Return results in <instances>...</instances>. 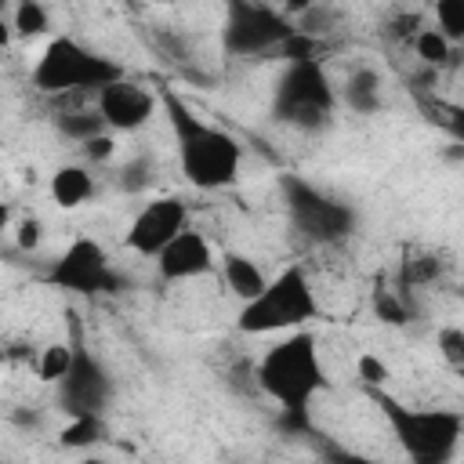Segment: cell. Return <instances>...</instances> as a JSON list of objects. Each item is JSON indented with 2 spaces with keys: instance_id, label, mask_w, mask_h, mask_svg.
<instances>
[{
  "instance_id": "obj_4",
  "label": "cell",
  "mask_w": 464,
  "mask_h": 464,
  "mask_svg": "<svg viewBox=\"0 0 464 464\" xmlns=\"http://www.w3.org/2000/svg\"><path fill=\"white\" fill-rule=\"evenodd\" d=\"M370 395L381 406L384 420L392 424L399 446L406 450V457L413 464H450L453 460L460 435H464V420L457 410H435V406L413 410L384 392H370Z\"/></svg>"
},
{
  "instance_id": "obj_6",
  "label": "cell",
  "mask_w": 464,
  "mask_h": 464,
  "mask_svg": "<svg viewBox=\"0 0 464 464\" xmlns=\"http://www.w3.org/2000/svg\"><path fill=\"white\" fill-rule=\"evenodd\" d=\"M276 112L297 127H319L334 112V87L319 62H290L276 87Z\"/></svg>"
},
{
  "instance_id": "obj_17",
  "label": "cell",
  "mask_w": 464,
  "mask_h": 464,
  "mask_svg": "<svg viewBox=\"0 0 464 464\" xmlns=\"http://www.w3.org/2000/svg\"><path fill=\"white\" fill-rule=\"evenodd\" d=\"M11 29L22 40H36V36H44L51 29V14H47V7L40 0H22L11 11Z\"/></svg>"
},
{
  "instance_id": "obj_11",
  "label": "cell",
  "mask_w": 464,
  "mask_h": 464,
  "mask_svg": "<svg viewBox=\"0 0 464 464\" xmlns=\"http://www.w3.org/2000/svg\"><path fill=\"white\" fill-rule=\"evenodd\" d=\"M286 199H290V218H294V225L304 236H312L319 243H330V239L348 236L352 210L344 203H337V199H330V196H323V192H315V188H308L301 181H290L286 185Z\"/></svg>"
},
{
  "instance_id": "obj_3",
  "label": "cell",
  "mask_w": 464,
  "mask_h": 464,
  "mask_svg": "<svg viewBox=\"0 0 464 464\" xmlns=\"http://www.w3.org/2000/svg\"><path fill=\"white\" fill-rule=\"evenodd\" d=\"M312 319H319L315 286L301 265H290L279 276H272L257 297H250L239 308L236 326L239 334L261 337V334H294Z\"/></svg>"
},
{
  "instance_id": "obj_20",
  "label": "cell",
  "mask_w": 464,
  "mask_h": 464,
  "mask_svg": "<svg viewBox=\"0 0 464 464\" xmlns=\"http://www.w3.org/2000/svg\"><path fill=\"white\" fill-rule=\"evenodd\" d=\"M413 51H417V58H420L424 65H446V62L453 58V44H450L446 36H439L431 25H420V29L413 33Z\"/></svg>"
},
{
  "instance_id": "obj_13",
  "label": "cell",
  "mask_w": 464,
  "mask_h": 464,
  "mask_svg": "<svg viewBox=\"0 0 464 464\" xmlns=\"http://www.w3.org/2000/svg\"><path fill=\"white\" fill-rule=\"evenodd\" d=\"M156 268L167 283H181V279H196V276H207L214 272V250L207 243L203 232H178L160 254H156Z\"/></svg>"
},
{
  "instance_id": "obj_27",
  "label": "cell",
  "mask_w": 464,
  "mask_h": 464,
  "mask_svg": "<svg viewBox=\"0 0 464 464\" xmlns=\"http://www.w3.org/2000/svg\"><path fill=\"white\" fill-rule=\"evenodd\" d=\"M14 243H18V250H40V243H44V225H40V218H22L18 225H14Z\"/></svg>"
},
{
  "instance_id": "obj_22",
  "label": "cell",
  "mask_w": 464,
  "mask_h": 464,
  "mask_svg": "<svg viewBox=\"0 0 464 464\" xmlns=\"http://www.w3.org/2000/svg\"><path fill=\"white\" fill-rule=\"evenodd\" d=\"M58 130L65 134V138H72V141H87V138H94V134H102L105 130V123H102V116L98 112H83V109H76V112H62L58 116Z\"/></svg>"
},
{
  "instance_id": "obj_25",
  "label": "cell",
  "mask_w": 464,
  "mask_h": 464,
  "mask_svg": "<svg viewBox=\"0 0 464 464\" xmlns=\"http://www.w3.org/2000/svg\"><path fill=\"white\" fill-rule=\"evenodd\" d=\"M439 355L450 362V370L464 366V330L460 326H442L439 330Z\"/></svg>"
},
{
  "instance_id": "obj_26",
  "label": "cell",
  "mask_w": 464,
  "mask_h": 464,
  "mask_svg": "<svg viewBox=\"0 0 464 464\" xmlns=\"http://www.w3.org/2000/svg\"><path fill=\"white\" fill-rule=\"evenodd\" d=\"M83 156H87V163H109L112 156H116V134H109V130H102V134H94V138H87L83 145Z\"/></svg>"
},
{
  "instance_id": "obj_18",
  "label": "cell",
  "mask_w": 464,
  "mask_h": 464,
  "mask_svg": "<svg viewBox=\"0 0 464 464\" xmlns=\"http://www.w3.org/2000/svg\"><path fill=\"white\" fill-rule=\"evenodd\" d=\"M102 439H105V424H102V417H94V413L72 417V420L62 428V435H58V442H62L65 450H91V446H98Z\"/></svg>"
},
{
  "instance_id": "obj_7",
  "label": "cell",
  "mask_w": 464,
  "mask_h": 464,
  "mask_svg": "<svg viewBox=\"0 0 464 464\" xmlns=\"http://www.w3.org/2000/svg\"><path fill=\"white\" fill-rule=\"evenodd\" d=\"M51 283L69 294H102V290L116 286V272L109 265L105 246L91 236H80L51 265Z\"/></svg>"
},
{
  "instance_id": "obj_24",
  "label": "cell",
  "mask_w": 464,
  "mask_h": 464,
  "mask_svg": "<svg viewBox=\"0 0 464 464\" xmlns=\"http://www.w3.org/2000/svg\"><path fill=\"white\" fill-rule=\"evenodd\" d=\"M373 312H377V319H381V323H392V326L410 319L406 301H402L395 290H377V294H373Z\"/></svg>"
},
{
  "instance_id": "obj_10",
  "label": "cell",
  "mask_w": 464,
  "mask_h": 464,
  "mask_svg": "<svg viewBox=\"0 0 464 464\" xmlns=\"http://www.w3.org/2000/svg\"><path fill=\"white\" fill-rule=\"evenodd\" d=\"M185 228H188V207H185V199L160 196V199L145 203L134 214V221L127 228V250H134L141 257H156Z\"/></svg>"
},
{
  "instance_id": "obj_32",
  "label": "cell",
  "mask_w": 464,
  "mask_h": 464,
  "mask_svg": "<svg viewBox=\"0 0 464 464\" xmlns=\"http://www.w3.org/2000/svg\"><path fill=\"white\" fill-rule=\"evenodd\" d=\"M83 464H102V460H94V457H87V460H83Z\"/></svg>"
},
{
  "instance_id": "obj_2",
  "label": "cell",
  "mask_w": 464,
  "mask_h": 464,
  "mask_svg": "<svg viewBox=\"0 0 464 464\" xmlns=\"http://www.w3.org/2000/svg\"><path fill=\"white\" fill-rule=\"evenodd\" d=\"M257 388L286 413H304L315 392L326 384L315 337L308 330H294L279 337L254 366Z\"/></svg>"
},
{
  "instance_id": "obj_5",
  "label": "cell",
  "mask_w": 464,
  "mask_h": 464,
  "mask_svg": "<svg viewBox=\"0 0 464 464\" xmlns=\"http://www.w3.org/2000/svg\"><path fill=\"white\" fill-rule=\"evenodd\" d=\"M120 76H123V69L112 58L83 47L76 36H65V33L51 36L44 54L33 65V87L44 94H69V91L98 94L102 87H109Z\"/></svg>"
},
{
  "instance_id": "obj_31",
  "label": "cell",
  "mask_w": 464,
  "mask_h": 464,
  "mask_svg": "<svg viewBox=\"0 0 464 464\" xmlns=\"http://www.w3.org/2000/svg\"><path fill=\"white\" fill-rule=\"evenodd\" d=\"M7 232H11V207L0 199V239H4Z\"/></svg>"
},
{
  "instance_id": "obj_16",
  "label": "cell",
  "mask_w": 464,
  "mask_h": 464,
  "mask_svg": "<svg viewBox=\"0 0 464 464\" xmlns=\"http://www.w3.org/2000/svg\"><path fill=\"white\" fill-rule=\"evenodd\" d=\"M344 102L359 116L377 112V105H381V76L373 69H355L348 76V83H344Z\"/></svg>"
},
{
  "instance_id": "obj_1",
  "label": "cell",
  "mask_w": 464,
  "mask_h": 464,
  "mask_svg": "<svg viewBox=\"0 0 464 464\" xmlns=\"http://www.w3.org/2000/svg\"><path fill=\"white\" fill-rule=\"evenodd\" d=\"M160 105L167 112V123H170V134H174V145H178L181 174L203 192L228 188L239 178V167H243L239 138L214 127L210 120L196 116L185 105V98H178L170 87L160 91Z\"/></svg>"
},
{
  "instance_id": "obj_9",
  "label": "cell",
  "mask_w": 464,
  "mask_h": 464,
  "mask_svg": "<svg viewBox=\"0 0 464 464\" xmlns=\"http://www.w3.org/2000/svg\"><path fill=\"white\" fill-rule=\"evenodd\" d=\"M156 105H160V94H152L145 83L127 80V76L112 80L109 87H102L94 94V112L102 116V123H105L109 134L112 130L116 134H130V130L145 127L152 120Z\"/></svg>"
},
{
  "instance_id": "obj_15",
  "label": "cell",
  "mask_w": 464,
  "mask_h": 464,
  "mask_svg": "<svg viewBox=\"0 0 464 464\" xmlns=\"http://www.w3.org/2000/svg\"><path fill=\"white\" fill-rule=\"evenodd\" d=\"M221 276H225V283H228V290L236 294V297H243V304L250 301V297H257L261 290H265V283H268V276L254 265V257H246V254H225L221 257Z\"/></svg>"
},
{
  "instance_id": "obj_29",
  "label": "cell",
  "mask_w": 464,
  "mask_h": 464,
  "mask_svg": "<svg viewBox=\"0 0 464 464\" xmlns=\"http://www.w3.org/2000/svg\"><path fill=\"white\" fill-rule=\"evenodd\" d=\"M334 464H384V460H373V457H362V453H337Z\"/></svg>"
},
{
  "instance_id": "obj_12",
  "label": "cell",
  "mask_w": 464,
  "mask_h": 464,
  "mask_svg": "<svg viewBox=\"0 0 464 464\" xmlns=\"http://www.w3.org/2000/svg\"><path fill=\"white\" fill-rule=\"evenodd\" d=\"M58 392H62V410H69L72 417H87V413L102 417V406L109 399V377L91 355L76 352L72 370L58 381Z\"/></svg>"
},
{
  "instance_id": "obj_30",
  "label": "cell",
  "mask_w": 464,
  "mask_h": 464,
  "mask_svg": "<svg viewBox=\"0 0 464 464\" xmlns=\"http://www.w3.org/2000/svg\"><path fill=\"white\" fill-rule=\"evenodd\" d=\"M11 40H14V29H11V18H4V14H0V51H4V47H7Z\"/></svg>"
},
{
  "instance_id": "obj_23",
  "label": "cell",
  "mask_w": 464,
  "mask_h": 464,
  "mask_svg": "<svg viewBox=\"0 0 464 464\" xmlns=\"http://www.w3.org/2000/svg\"><path fill=\"white\" fill-rule=\"evenodd\" d=\"M355 377H359L370 392H381V388L388 384L392 370H388V362H384V359H377L373 352H362V355L355 359Z\"/></svg>"
},
{
  "instance_id": "obj_8",
  "label": "cell",
  "mask_w": 464,
  "mask_h": 464,
  "mask_svg": "<svg viewBox=\"0 0 464 464\" xmlns=\"http://www.w3.org/2000/svg\"><path fill=\"white\" fill-rule=\"evenodd\" d=\"M294 33V22L265 4H232L225 22V47L232 54H261L268 47H283Z\"/></svg>"
},
{
  "instance_id": "obj_19",
  "label": "cell",
  "mask_w": 464,
  "mask_h": 464,
  "mask_svg": "<svg viewBox=\"0 0 464 464\" xmlns=\"http://www.w3.org/2000/svg\"><path fill=\"white\" fill-rule=\"evenodd\" d=\"M72 359H76V352H72L69 344H62V341L47 344V348L40 352V359H36V373H40V381L58 384V381L72 370Z\"/></svg>"
},
{
  "instance_id": "obj_28",
  "label": "cell",
  "mask_w": 464,
  "mask_h": 464,
  "mask_svg": "<svg viewBox=\"0 0 464 464\" xmlns=\"http://www.w3.org/2000/svg\"><path fill=\"white\" fill-rule=\"evenodd\" d=\"M123 188H141L145 181H149V163L145 160H134L130 167H123Z\"/></svg>"
},
{
  "instance_id": "obj_21",
  "label": "cell",
  "mask_w": 464,
  "mask_h": 464,
  "mask_svg": "<svg viewBox=\"0 0 464 464\" xmlns=\"http://www.w3.org/2000/svg\"><path fill=\"white\" fill-rule=\"evenodd\" d=\"M431 18H435L431 29H435L439 36H446L450 44L464 40V4H460V0H442V4H435Z\"/></svg>"
},
{
  "instance_id": "obj_33",
  "label": "cell",
  "mask_w": 464,
  "mask_h": 464,
  "mask_svg": "<svg viewBox=\"0 0 464 464\" xmlns=\"http://www.w3.org/2000/svg\"><path fill=\"white\" fill-rule=\"evenodd\" d=\"M0 366H4V348H0Z\"/></svg>"
},
{
  "instance_id": "obj_14",
  "label": "cell",
  "mask_w": 464,
  "mask_h": 464,
  "mask_svg": "<svg viewBox=\"0 0 464 464\" xmlns=\"http://www.w3.org/2000/svg\"><path fill=\"white\" fill-rule=\"evenodd\" d=\"M94 196V178L83 163H65L51 174V199L62 210H76Z\"/></svg>"
}]
</instances>
